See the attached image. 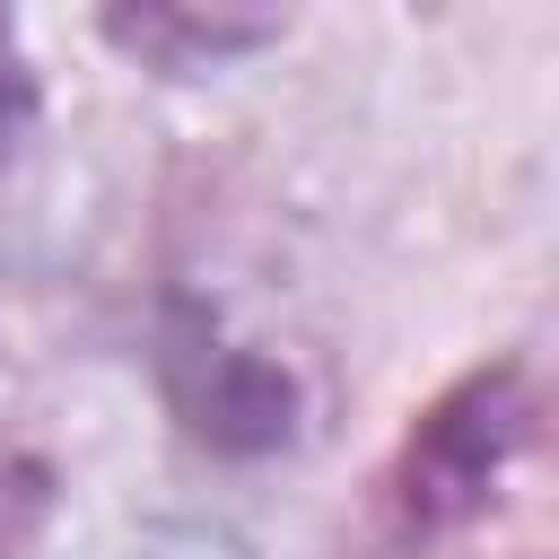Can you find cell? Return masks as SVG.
Masks as SVG:
<instances>
[{"label": "cell", "mask_w": 559, "mask_h": 559, "mask_svg": "<svg viewBox=\"0 0 559 559\" xmlns=\"http://www.w3.org/2000/svg\"><path fill=\"white\" fill-rule=\"evenodd\" d=\"M44 507H52V472L35 454H0V559H17L35 542Z\"/></svg>", "instance_id": "obj_4"}, {"label": "cell", "mask_w": 559, "mask_h": 559, "mask_svg": "<svg viewBox=\"0 0 559 559\" xmlns=\"http://www.w3.org/2000/svg\"><path fill=\"white\" fill-rule=\"evenodd\" d=\"M105 35L114 44H131V52H157L166 70H183L192 52H236V44H262L271 26L262 17H175V9H140V17H105Z\"/></svg>", "instance_id": "obj_3"}, {"label": "cell", "mask_w": 559, "mask_h": 559, "mask_svg": "<svg viewBox=\"0 0 559 559\" xmlns=\"http://www.w3.org/2000/svg\"><path fill=\"white\" fill-rule=\"evenodd\" d=\"M542 419H550V393H542V376L524 358H498V367H472L463 384H445L411 419V437L393 445V463L376 480L384 533L393 542H445V533H463L498 498V480L515 472V454L542 437Z\"/></svg>", "instance_id": "obj_1"}, {"label": "cell", "mask_w": 559, "mask_h": 559, "mask_svg": "<svg viewBox=\"0 0 559 559\" xmlns=\"http://www.w3.org/2000/svg\"><path fill=\"white\" fill-rule=\"evenodd\" d=\"M17 122H26V61H17V35L0 26V166H9Z\"/></svg>", "instance_id": "obj_5"}, {"label": "cell", "mask_w": 559, "mask_h": 559, "mask_svg": "<svg viewBox=\"0 0 559 559\" xmlns=\"http://www.w3.org/2000/svg\"><path fill=\"white\" fill-rule=\"evenodd\" d=\"M166 384H175V411L192 419V437H210L218 454H262V445H280V437H288V411H297V393H288V376H280L271 358L227 349V341H210V332H201V341L175 332Z\"/></svg>", "instance_id": "obj_2"}]
</instances>
